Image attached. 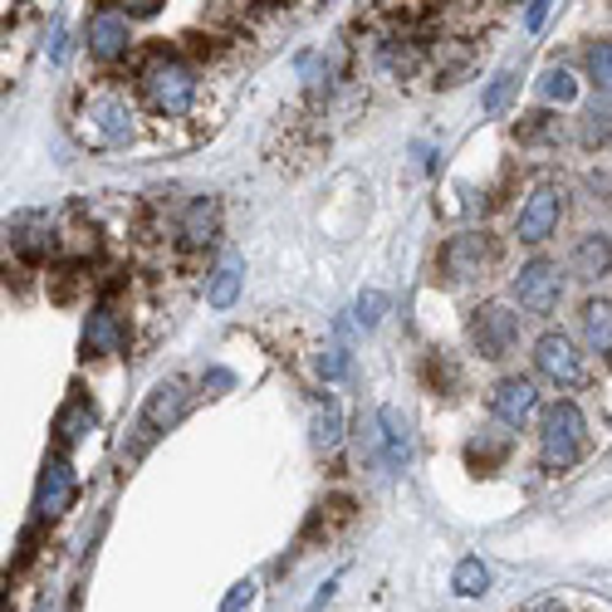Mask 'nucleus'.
Here are the masks:
<instances>
[{
	"label": "nucleus",
	"instance_id": "14",
	"mask_svg": "<svg viewBox=\"0 0 612 612\" xmlns=\"http://www.w3.org/2000/svg\"><path fill=\"white\" fill-rule=\"evenodd\" d=\"M378 461L382 471H402L412 461V436H407V417L397 407H378Z\"/></svg>",
	"mask_w": 612,
	"mask_h": 612
},
{
	"label": "nucleus",
	"instance_id": "11",
	"mask_svg": "<svg viewBox=\"0 0 612 612\" xmlns=\"http://www.w3.org/2000/svg\"><path fill=\"white\" fill-rule=\"evenodd\" d=\"M74 466L64 461V451L59 456H50L45 461V471H40V485H35V515L40 520H59L64 510L74 505Z\"/></svg>",
	"mask_w": 612,
	"mask_h": 612
},
{
	"label": "nucleus",
	"instance_id": "9",
	"mask_svg": "<svg viewBox=\"0 0 612 612\" xmlns=\"http://www.w3.org/2000/svg\"><path fill=\"white\" fill-rule=\"evenodd\" d=\"M534 373L549 378L554 387H578L583 382V358H578L568 334H539L534 343Z\"/></svg>",
	"mask_w": 612,
	"mask_h": 612
},
{
	"label": "nucleus",
	"instance_id": "13",
	"mask_svg": "<svg viewBox=\"0 0 612 612\" xmlns=\"http://www.w3.org/2000/svg\"><path fill=\"white\" fill-rule=\"evenodd\" d=\"M216 236H221V201H216V196L187 201V211H182V221H177V245L206 250V245H216Z\"/></svg>",
	"mask_w": 612,
	"mask_h": 612
},
{
	"label": "nucleus",
	"instance_id": "25",
	"mask_svg": "<svg viewBox=\"0 0 612 612\" xmlns=\"http://www.w3.org/2000/svg\"><path fill=\"white\" fill-rule=\"evenodd\" d=\"M451 583H456V593H461V598H485L490 593V568L480 559H461Z\"/></svg>",
	"mask_w": 612,
	"mask_h": 612
},
{
	"label": "nucleus",
	"instance_id": "4",
	"mask_svg": "<svg viewBox=\"0 0 612 612\" xmlns=\"http://www.w3.org/2000/svg\"><path fill=\"white\" fill-rule=\"evenodd\" d=\"M466 334H471V348L480 358L500 363V358H510V353H515V343H520V314L510 309V304H500V299L476 304Z\"/></svg>",
	"mask_w": 612,
	"mask_h": 612
},
{
	"label": "nucleus",
	"instance_id": "37",
	"mask_svg": "<svg viewBox=\"0 0 612 612\" xmlns=\"http://www.w3.org/2000/svg\"><path fill=\"white\" fill-rule=\"evenodd\" d=\"M539 612H564V608H559V603H544V608H539Z\"/></svg>",
	"mask_w": 612,
	"mask_h": 612
},
{
	"label": "nucleus",
	"instance_id": "1",
	"mask_svg": "<svg viewBox=\"0 0 612 612\" xmlns=\"http://www.w3.org/2000/svg\"><path fill=\"white\" fill-rule=\"evenodd\" d=\"M138 89H142V98H147V108L157 118H182L196 103V69L187 59H177V54L162 50L142 64Z\"/></svg>",
	"mask_w": 612,
	"mask_h": 612
},
{
	"label": "nucleus",
	"instance_id": "7",
	"mask_svg": "<svg viewBox=\"0 0 612 612\" xmlns=\"http://www.w3.org/2000/svg\"><path fill=\"white\" fill-rule=\"evenodd\" d=\"M515 299L524 314H554L564 299V270L554 260H529V265L515 270Z\"/></svg>",
	"mask_w": 612,
	"mask_h": 612
},
{
	"label": "nucleus",
	"instance_id": "26",
	"mask_svg": "<svg viewBox=\"0 0 612 612\" xmlns=\"http://www.w3.org/2000/svg\"><path fill=\"white\" fill-rule=\"evenodd\" d=\"M539 94L549 98V103H573L578 84H573V74H568L564 64H554V69H544V79H539Z\"/></svg>",
	"mask_w": 612,
	"mask_h": 612
},
{
	"label": "nucleus",
	"instance_id": "3",
	"mask_svg": "<svg viewBox=\"0 0 612 612\" xmlns=\"http://www.w3.org/2000/svg\"><path fill=\"white\" fill-rule=\"evenodd\" d=\"M74 128H79V138L89 142V147H123V142H133V133H138L133 103H128L123 94H89L79 103Z\"/></svg>",
	"mask_w": 612,
	"mask_h": 612
},
{
	"label": "nucleus",
	"instance_id": "8",
	"mask_svg": "<svg viewBox=\"0 0 612 612\" xmlns=\"http://www.w3.org/2000/svg\"><path fill=\"white\" fill-rule=\"evenodd\" d=\"M559 221H564V192L544 182V187H534V192H529V201L520 206L515 236L524 240V245H544V240L559 231Z\"/></svg>",
	"mask_w": 612,
	"mask_h": 612
},
{
	"label": "nucleus",
	"instance_id": "32",
	"mask_svg": "<svg viewBox=\"0 0 612 612\" xmlns=\"http://www.w3.org/2000/svg\"><path fill=\"white\" fill-rule=\"evenodd\" d=\"M583 187L593 192V201L612 206V172H588V177H583Z\"/></svg>",
	"mask_w": 612,
	"mask_h": 612
},
{
	"label": "nucleus",
	"instance_id": "16",
	"mask_svg": "<svg viewBox=\"0 0 612 612\" xmlns=\"http://www.w3.org/2000/svg\"><path fill=\"white\" fill-rule=\"evenodd\" d=\"M568 275L573 280H603L612 275V236L603 231H588V236H578V245H573V255H568Z\"/></svg>",
	"mask_w": 612,
	"mask_h": 612
},
{
	"label": "nucleus",
	"instance_id": "10",
	"mask_svg": "<svg viewBox=\"0 0 612 612\" xmlns=\"http://www.w3.org/2000/svg\"><path fill=\"white\" fill-rule=\"evenodd\" d=\"M539 412V387H534V378H500L495 387H490V417L505 422V426H524Z\"/></svg>",
	"mask_w": 612,
	"mask_h": 612
},
{
	"label": "nucleus",
	"instance_id": "5",
	"mask_svg": "<svg viewBox=\"0 0 612 612\" xmlns=\"http://www.w3.org/2000/svg\"><path fill=\"white\" fill-rule=\"evenodd\" d=\"M490 265H495V245H490V236H480V231H461L441 245V280L446 284H476V280L490 275Z\"/></svg>",
	"mask_w": 612,
	"mask_h": 612
},
{
	"label": "nucleus",
	"instance_id": "36",
	"mask_svg": "<svg viewBox=\"0 0 612 612\" xmlns=\"http://www.w3.org/2000/svg\"><path fill=\"white\" fill-rule=\"evenodd\" d=\"M265 6H299V0H265Z\"/></svg>",
	"mask_w": 612,
	"mask_h": 612
},
{
	"label": "nucleus",
	"instance_id": "17",
	"mask_svg": "<svg viewBox=\"0 0 612 612\" xmlns=\"http://www.w3.org/2000/svg\"><path fill=\"white\" fill-rule=\"evenodd\" d=\"M54 245H59V236L50 231L40 216H20L15 226H10V250H15L20 260H30V265H40V260L54 255Z\"/></svg>",
	"mask_w": 612,
	"mask_h": 612
},
{
	"label": "nucleus",
	"instance_id": "30",
	"mask_svg": "<svg viewBox=\"0 0 612 612\" xmlns=\"http://www.w3.org/2000/svg\"><path fill=\"white\" fill-rule=\"evenodd\" d=\"M549 133H554V118L549 113H529V123L515 128L520 142H539V138H549Z\"/></svg>",
	"mask_w": 612,
	"mask_h": 612
},
{
	"label": "nucleus",
	"instance_id": "21",
	"mask_svg": "<svg viewBox=\"0 0 612 612\" xmlns=\"http://www.w3.org/2000/svg\"><path fill=\"white\" fill-rule=\"evenodd\" d=\"M583 74L603 98H612V35H598L583 45Z\"/></svg>",
	"mask_w": 612,
	"mask_h": 612
},
{
	"label": "nucleus",
	"instance_id": "18",
	"mask_svg": "<svg viewBox=\"0 0 612 612\" xmlns=\"http://www.w3.org/2000/svg\"><path fill=\"white\" fill-rule=\"evenodd\" d=\"M578 324H583V343L598 358H612V299H588L578 309Z\"/></svg>",
	"mask_w": 612,
	"mask_h": 612
},
{
	"label": "nucleus",
	"instance_id": "20",
	"mask_svg": "<svg viewBox=\"0 0 612 612\" xmlns=\"http://www.w3.org/2000/svg\"><path fill=\"white\" fill-rule=\"evenodd\" d=\"M578 142L588 152H608L612 147V98H598L583 118H578Z\"/></svg>",
	"mask_w": 612,
	"mask_h": 612
},
{
	"label": "nucleus",
	"instance_id": "24",
	"mask_svg": "<svg viewBox=\"0 0 612 612\" xmlns=\"http://www.w3.org/2000/svg\"><path fill=\"white\" fill-rule=\"evenodd\" d=\"M338 441H343V417H338V407L329 402V407L314 412V451L334 456V451H338Z\"/></svg>",
	"mask_w": 612,
	"mask_h": 612
},
{
	"label": "nucleus",
	"instance_id": "15",
	"mask_svg": "<svg viewBox=\"0 0 612 612\" xmlns=\"http://www.w3.org/2000/svg\"><path fill=\"white\" fill-rule=\"evenodd\" d=\"M182 412H187V387L182 382H157L147 392V402H142V431L147 436L167 431V426L182 422Z\"/></svg>",
	"mask_w": 612,
	"mask_h": 612
},
{
	"label": "nucleus",
	"instance_id": "6",
	"mask_svg": "<svg viewBox=\"0 0 612 612\" xmlns=\"http://www.w3.org/2000/svg\"><path fill=\"white\" fill-rule=\"evenodd\" d=\"M84 45L98 64H118L128 50H133V15H128L123 6H98L89 15V25H84Z\"/></svg>",
	"mask_w": 612,
	"mask_h": 612
},
{
	"label": "nucleus",
	"instance_id": "23",
	"mask_svg": "<svg viewBox=\"0 0 612 612\" xmlns=\"http://www.w3.org/2000/svg\"><path fill=\"white\" fill-rule=\"evenodd\" d=\"M510 456V436H490V431H480L471 446H466V461L476 466V471H495L500 461Z\"/></svg>",
	"mask_w": 612,
	"mask_h": 612
},
{
	"label": "nucleus",
	"instance_id": "34",
	"mask_svg": "<svg viewBox=\"0 0 612 612\" xmlns=\"http://www.w3.org/2000/svg\"><path fill=\"white\" fill-rule=\"evenodd\" d=\"M245 603H250V583H236V593L226 598V608H221V612H240Z\"/></svg>",
	"mask_w": 612,
	"mask_h": 612
},
{
	"label": "nucleus",
	"instance_id": "19",
	"mask_svg": "<svg viewBox=\"0 0 612 612\" xmlns=\"http://www.w3.org/2000/svg\"><path fill=\"white\" fill-rule=\"evenodd\" d=\"M240 280H245V265H240V255H226L221 265H216L211 284H206V304L211 309H231L240 299Z\"/></svg>",
	"mask_w": 612,
	"mask_h": 612
},
{
	"label": "nucleus",
	"instance_id": "33",
	"mask_svg": "<svg viewBox=\"0 0 612 612\" xmlns=\"http://www.w3.org/2000/svg\"><path fill=\"white\" fill-rule=\"evenodd\" d=\"M108 6H123L128 15H157L162 0H108Z\"/></svg>",
	"mask_w": 612,
	"mask_h": 612
},
{
	"label": "nucleus",
	"instance_id": "22",
	"mask_svg": "<svg viewBox=\"0 0 612 612\" xmlns=\"http://www.w3.org/2000/svg\"><path fill=\"white\" fill-rule=\"evenodd\" d=\"M54 431H59V451H69L74 441H84V431H94V407L79 397V392L64 402V412H59V422H54Z\"/></svg>",
	"mask_w": 612,
	"mask_h": 612
},
{
	"label": "nucleus",
	"instance_id": "28",
	"mask_svg": "<svg viewBox=\"0 0 612 612\" xmlns=\"http://www.w3.org/2000/svg\"><path fill=\"white\" fill-rule=\"evenodd\" d=\"M382 309H387V299H382V289H363L353 304V319L363 324V329H373V324L382 319Z\"/></svg>",
	"mask_w": 612,
	"mask_h": 612
},
{
	"label": "nucleus",
	"instance_id": "29",
	"mask_svg": "<svg viewBox=\"0 0 612 612\" xmlns=\"http://www.w3.org/2000/svg\"><path fill=\"white\" fill-rule=\"evenodd\" d=\"M319 373L329 378V382H334V378H343V373H348V348H338V343H334V348H324V353H319Z\"/></svg>",
	"mask_w": 612,
	"mask_h": 612
},
{
	"label": "nucleus",
	"instance_id": "12",
	"mask_svg": "<svg viewBox=\"0 0 612 612\" xmlns=\"http://www.w3.org/2000/svg\"><path fill=\"white\" fill-rule=\"evenodd\" d=\"M84 358H113L128 348V324L118 319L108 304H94L89 319H84V338H79Z\"/></svg>",
	"mask_w": 612,
	"mask_h": 612
},
{
	"label": "nucleus",
	"instance_id": "35",
	"mask_svg": "<svg viewBox=\"0 0 612 612\" xmlns=\"http://www.w3.org/2000/svg\"><path fill=\"white\" fill-rule=\"evenodd\" d=\"M544 10H549V0H534V6H529V15H524V25H529V30H539V25H544Z\"/></svg>",
	"mask_w": 612,
	"mask_h": 612
},
{
	"label": "nucleus",
	"instance_id": "31",
	"mask_svg": "<svg viewBox=\"0 0 612 612\" xmlns=\"http://www.w3.org/2000/svg\"><path fill=\"white\" fill-rule=\"evenodd\" d=\"M456 378H461V373H456L451 358H441V353L426 358V382H431V387H441V382H456Z\"/></svg>",
	"mask_w": 612,
	"mask_h": 612
},
{
	"label": "nucleus",
	"instance_id": "2",
	"mask_svg": "<svg viewBox=\"0 0 612 612\" xmlns=\"http://www.w3.org/2000/svg\"><path fill=\"white\" fill-rule=\"evenodd\" d=\"M588 451V417L578 402H554L539 422V461L544 471H568Z\"/></svg>",
	"mask_w": 612,
	"mask_h": 612
},
{
	"label": "nucleus",
	"instance_id": "27",
	"mask_svg": "<svg viewBox=\"0 0 612 612\" xmlns=\"http://www.w3.org/2000/svg\"><path fill=\"white\" fill-rule=\"evenodd\" d=\"M515 74H495V84H490V89H485V98H480V108H485V113L490 118H495V113H505V103H510V94H515Z\"/></svg>",
	"mask_w": 612,
	"mask_h": 612
}]
</instances>
